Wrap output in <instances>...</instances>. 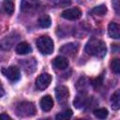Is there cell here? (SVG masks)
Returning <instances> with one entry per match:
<instances>
[{
    "mask_svg": "<svg viewBox=\"0 0 120 120\" xmlns=\"http://www.w3.org/2000/svg\"><path fill=\"white\" fill-rule=\"evenodd\" d=\"M85 52L95 57L103 58L107 52V48L105 43L98 38H91L87 41L85 45Z\"/></svg>",
    "mask_w": 120,
    "mask_h": 120,
    "instance_id": "1",
    "label": "cell"
},
{
    "mask_svg": "<svg viewBox=\"0 0 120 120\" xmlns=\"http://www.w3.org/2000/svg\"><path fill=\"white\" fill-rule=\"evenodd\" d=\"M16 113L20 117H30L36 114V107L32 102L22 101L17 104L16 106Z\"/></svg>",
    "mask_w": 120,
    "mask_h": 120,
    "instance_id": "2",
    "label": "cell"
},
{
    "mask_svg": "<svg viewBox=\"0 0 120 120\" xmlns=\"http://www.w3.org/2000/svg\"><path fill=\"white\" fill-rule=\"evenodd\" d=\"M37 47L43 54H51L53 51V41L48 36H41L37 40Z\"/></svg>",
    "mask_w": 120,
    "mask_h": 120,
    "instance_id": "3",
    "label": "cell"
},
{
    "mask_svg": "<svg viewBox=\"0 0 120 120\" xmlns=\"http://www.w3.org/2000/svg\"><path fill=\"white\" fill-rule=\"evenodd\" d=\"M51 82H52V76L49 73H42L36 79L35 85L38 90L43 91L50 85Z\"/></svg>",
    "mask_w": 120,
    "mask_h": 120,
    "instance_id": "4",
    "label": "cell"
},
{
    "mask_svg": "<svg viewBox=\"0 0 120 120\" xmlns=\"http://www.w3.org/2000/svg\"><path fill=\"white\" fill-rule=\"evenodd\" d=\"M2 73L11 82H17L21 77L20 69L15 66H10L7 68H3Z\"/></svg>",
    "mask_w": 120,
    "mask_h": 120,
    "instance_id": "5",
    "label": "cell"
},
{
    "mask_svg": "<svg viewBox=\"0 0 120 120\" xmlns=\"http://www.w3.org/2000/svg\"><path fill=\"white\" fill-rule=\"evenodd\" d=\"M62 18L69 21H75L81 18L82 16V11L78 8H67L61 13Z\"/></svg>",
    "mask_w": 120,
    "mask_h": 120,
    "instance_id": "6",
    "label": "cell"
},
{
    "mask_svg": "<svg viewBox=\"0 0 120 120\" xmlns=\"http://www.w3.org/2000/svg\"><path fill=\"white\" fill-rule=\"evenodd\" d=\"M19 38H20V36L16 33H11L10 35L5 37L1 40V44H0L1 49L2 50H9Z\"/></svg>",
    "mask_w": 120,
    "mask_h": 120,
    "instance_id": "7",
    "label": "cell"
},
{
    "mask_svg": "<svg viewBox=\"0 0 120 120\" xmlns=\"http://www.w3.org/2000/svg\"><path fill=\"white\" fill-rule=\"evenodd\" d=\"M69 97L68 88L65 85H59L55 88V98L59 103H65Z\"/></svg>",
    "mask_w": 120,
    "mask_h": 120,
    "instance_id": "8",
    "label": "cell"
},
{
    "mask_svg": "<svg viewBox=\"0 0 120 120\" xmlns=\"http://www.w3.org/2000/svg\"><path fill=\"white\" fill-rule=\"evenodd\" d=\"M79 50V45L77 43H67L65 45H63L60 48V52L68 55V56H73L77 53Z\"/></svg>",
    "mask_w": 120,
    "mask_h": 120,
    "instance_id": "9",
    "label": "cell"
},
{
    "mask_svg": "<svg viewBox=\"0 0 120 120\" xmlns=\"http://www.w3.org/2000/svg\"><path fill=\"white\" fill-rule=\"evenodd\" d=\"M20 64L22 65V68L24 69V71H26L27 73H32L35 71L36 67H37V62L34 58H28V59H22V61H20Z\"/></svg>",
    "mask_w": 120,
    "mask_h": 120,
    "instance_id": "10",
    "label": "cell"
},
{
    "mask_svg": "<svg viewBox=\"0 0 120 120\" xmlns=\"http://www.w3.org/2000/svg\"><path fill=\"white\" fill-rule=\"evenodd\" d=\"M89 101H90V98L88 97H86L84 94H81L75 98V99L73 100V105L75 108L81 109V108L88 106Z\"/></svg>",
    "mask_w": 120,
    "mask_h": 120,
    "instance_id": "11",
    "label": "cell"
},
{
    "mask_svg": "<svg viewBox=\"0 0 120 120\" xmlns=\"http://www.w3.org/2000/svg\"><path fill=\"white\" fill-rule=\"evenodd\" d=\"M39 105H40V108L42 109V111H44V112L51 111L52 109V107H53L52 98L50 95H46V96L42 97V98L40 99Z\"/></svg>",
    "mask_w": 120,
    "mask_h": 120,
    "instance_id": "12",
    "label": "cell"
},
{
    "mask_svg": "<svg viewBox=\"0 0 120 120\" xmlns=\"http://www.w3.org/2000/svg\"><path fill=\"white\" fill-rule=\"evenodd\" d=\"M108 34L112 38H120V24L112 22L108 25Z\"/></svg>",
    "mask_w": 120,
    "mask_h": 120,
    "instance_id": "13",
    "label": "cell"
},
{
    "mask_svg": "<svg viewBox=\"0 0 120 120\" xmlns=\"http://www.w3.org/2000/svg\"><path fill=\"white\" fill-rule=\"evenodd\" d=\"M52 66L57 69H65L68 67V60L64 56H56L52 60Z\"/></svg>",
    "mask_w": 120,
    "mask_h": 120,
    "instance_id": "14",
    "label": "cell"
},
{
    "mask_svg": "<svg viewBox=\"0 0 120 120\" xmlns=\"http://www.w3.org/2000/svg\"><path fill=\"white\" fill-rule=\"evenodd\" d=\"M90 83H91V82L86 77H82L78 80V82L76 83V88L82 94H85V92L87 91L88 86H89Z\"/></svg>",
    "mask_w": 120,
    "mask_h": 120,
    "instance_id": "15",
    "label": "cell"
},
{
    "mask_svg": "<svg viewBox=\"0 0 120 120\" xmlns=\"http://www.w3.org/2000/svg\"><path fill=\"white\" fill-rule=\"evenodd\" d=\"M15 51L18 54H26L32 51V48L27 42L23 41V42H20L16 45Z\"/></svg>",
    "mask_w": 120,
    "mask_h": 120,
    "instance_id": "16",
    "label": "cell"
},
{
    "mask_svg": "<svg viewBox=\"0 0 120 120\" xmlns=\"http://www.w3.org/2000/svg\"><path fill=\"white\" fill-rule=\"evenodd\" d=\"M111 105L113 110L120 109V89H117L113 92L111 97Z\"/></svg>",
    "mask_w": 120,
    "mask_h": 120,
    "instance_id": "17",
    "label": "cell"
},
{
    "mask_svg": "<svg viewBox=\"0 0 120 120\" xmlns=\"http://www.w3.org/2000/svg\"><path fill=\"white\" fill-rule=\"evenodd\" d=\"M38 22V25L40 27H42V28H48V27L51 26L52 21H51L50 16L47 15V14H45V15H42V16L39 17Z\"/></svg>",
    "mask_w": 120,
    "mask_h": 120,
    "instance_id": "18",
    "label": "cell"
},
{
    "mask_svg": "<svg viewBox=\"0 0 120 120\" xmlns=\"http://www.w3.org/2000/svg\"><path fill=\"white\" fill-rule=\"evenodd\" d=\"M71 116H72V111L70 109H66L63 112L56 114L55 118H56V120H68V119H70Z\"/></svg>",
    "mask_w": 120,
    "mask_h": 120,
    "instance_id": "19",
    "label": "cell"
},
{
    "mask_svg": "<svg viewBox=\"0 0 120 120\" xmlns=\"http://www.w3.org/2000/svg\"><path fill=\"white\" fill-rule=\"evenodd\" d=\"M91 13H93L95 15H98V16H103L107 13V8H106L105 5L97 6L91 10Z\"/></svg>",
    "mask_w": 120,
    "mask_h": 120,
    "instance_id": "20",
    "label": "cell"
},
{
    "mask_svg": "<svg viewBox=\"0 0 120 120\" xmlns=\"http://www.w3.org/2000/svg\"><path fill=\"white\" fill-rule=\"evenodd\" d=\"M94 114L98 119H105L108 116V110L105 108H98L94 111Z\"/></svg>",
    "mask_w": 120,
    "mask_h": 120,
    "instance_id": "21",
    "label": "cell"
},
{
    "mask_svg": "<svg viewBox=\"0 0 120 120\" xmlns=\"http://www.w3.org/2000/svg\"><path fill=\"white\" fill-rule=\"evenodd\" d=\"M110 66H111V68L112 70L116 73V74H120V58H115V59H112L110 63Z\"/></svg>",
    "mask_w": 120,
    "mask_h": 120,
    "instance_id": "22",
    "label": "cell"
},
{
    "mask_svg": "<svg viewBox=\"0 0 120 120\" xmlns=\"http://www.w3.org/2000/svg\"><path fill=\"white\" fill-rule=\"evenodd\" d=\"M3 8L8 15H11L14 11V4L12 1H4L3 2Z\"/></svg>",
    "mask_w": 120,
    "mask_h": 120,
    "instance_id": "23",
    "label": "cell"
},
{
    "mask_svg": "<svg viewBox=\"0 0 120 120\" xmlns=\"http://www.w3.org/2000/svg\"><path fill=\"white\" fill-rule=\"evenodd\" d=\"M21 6H22V10H24V11H27V10H30L32 8H35L37 7V3L35 2H27V1H22L21 3Z\"/></svg>",
    "mask_w": 120,
    "mask_h": 120,
    "instance_id": "24",
    "label": "cell"
},
{
    "mask_svg": "<svg viewBox=\"0 0 120 120\" xmlns=\"http://www.w3.org/2000/svg\"><path fill=\"white\" fill-rule=\"evenodd\" d=\"M90 82H91V84H92L95 88H98V87H99V86L102 84V82H103V77H102V76H99V77H98V78H96V79L91 80Z\"/></svg>",
    "mask_w": 120,
    "mask_h": 120,
    "instance_id": "25",
    "label": "cell"
},
{
    "mask_svg": "<svg viewBox=\"0 0 120 120\" xmlns=\"http://www.w3.org/2000/svg\"><path fill=\"white\" fill-rule=\"evenodd\" d=\"M112 51L115 53H120V44H112Z\"/></svg>",
    "mask_w": 120,
    "mask_h": 120,
    "instance_id": "26",
    "label": "cell"
},
{
    "mask_svg": "<svg viewBox=\"0 0 120 120\" xmlns=\"http://www.w3.org/2000/svg\"><path fill=\"white\" fill-rule=\"evenodd\" d=\"M1 120H12V118L6 113H2L1 114Z\"/></svg>",
    "mask_w": 120,
    "mask_h": 120,
    "instance_id": "27",
    "label": "cell"
},
{
    "mask_svg": "<svg viewBox=\"0 0 120 120\" xmlns=\"http://www.w3.org/2000/svg\"><path fill=\"white\" fill-rule=\"evenodd\" d=\"M75 120H89V119H87V118H77Z\"/></svg>",
    "mask_w": 120,
    "mask_h": 120,
    "instance_id": "28",
    "label": "cell"
},
{
    "mask_svg": "<svg viewBox=\"0 0 120 120\" xmlns=\"http://www.w3.org/2000/svg\"><path fill=\"white\" fill-rule=\"evenodd\" d=\"M43 120H51L50 118H47V119H43Z\"/></svg>",
    "mask_w": 120,
    "mask_h": 120,
    "instance_id": "29",
    "label": "cell"
}]
</instances>
